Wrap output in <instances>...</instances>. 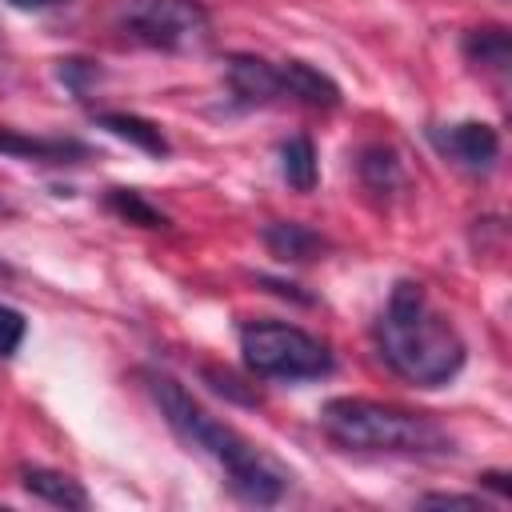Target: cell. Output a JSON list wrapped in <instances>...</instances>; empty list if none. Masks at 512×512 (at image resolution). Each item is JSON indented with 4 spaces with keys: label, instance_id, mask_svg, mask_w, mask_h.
I'll use <instances>...</instances> for the list:
<instances>
[{
    "label": "cell",
    "instance_id": "obj_9",
    "mask_svg": "<svg viewBox=\"0 0 512 512\" xmlns=\"http://www.w3.org/2000/svg\"><path fill=\"white\" fill-rule=\"evenodd\" d=\"M0 152L16 160H36V164H76L88 156L80 140H60V136H24L8 124H0Z\"/></svg>",
    "mask_w": 512,
    "mask_h": 512
},
{
    "label": "cell",
    "instance_id": "obj_21",
    "mask_svg": "<svg viewBox=\"0 0 512 512\" xmlns=\"http://www.w3.org/2000/svg\"><path fill=\"white\" fill-rule=\"evenodd\" d=\"M12 8H48V4H56V0H8Z\"/></svg>",
    "mask_w": 512,
    "mask_h": 512
},
{
    "label": "cell",
    "instance_id": "obj_13",
    "mask_svg": "<svg viewBox=\"0 0 512 512\" xmlns=\"http://www.w3.org/2000/svg\"><path fill=\"white\" fill-rule=\"evenodd\" d=\"M356 172H360V184L372 192V196H388L404 184V168H400V156L384 144H368L356 160Z\"/></svg>",
    "mask_w": 512,
    "mask_h": 512
},
{
    "label": "cell",
    "instance_id": "obj_20",
    "mask_svg": "<svg viewBox=\"0 0 512 512\" xmlns=\"http://www.w3.org/2000/svg\"><path fill=\"white\" fill-rule=\"evenodd\" d=\"M480 480H484V484H488V488H496V492H500V496H508V484H504V480H508V476H504V472H484V476H480Z\"/></svg>",
    "mask_w": 512,
    "mask_h": 512
},
{
    "label": "cell",
    "instance_id": "obj_8",
    "mask_svg": "<svg viewBox=\"0 0 512 512\" xmlns=\"http://www.w3.org/2000/svg\"><path fill=\"white\" fill-rule=\"evenodd\" d=\"M20 484H24L28 496H36V500H44V504H52V508H64V512H84V508L92 504L88 488H84L76 476L56 472V468H40V464L20 468Z\"/></svg>",
    "mask_w": 512,
    "mask_h": 512
},
{
    "label": "cell",
    "instance_id": "obj_10",
    "mask_svg": "<svg viewBox=\"0 0 512 512\" xmlns=\"http://www.w3.org/2000/svg\"><path fill=\"white\" fill-rule=\"evenodd\" d=\"M280 84H284V96H292L308 108H336L340 104V84L332 76H324L320 68L304 64V60H284L280 64Z\"/></svg>",
    "mask_w": 512,
    "mask_h": 512
},
{
    "label": "cell",
    "instance_id": "obj_18",
    "mask_svg": "<svg viewBox=\"0 0 512 512\" xmlns=\"http://www.w3.org/2000/svg\"><path fill=\"white\" fill-rule=\"evenodd\" d=\"M24 332H28L24 312H16V308L0 304V356H4V360H8V356H16V348L24 344Z\"/></svg>",
    "mask_w": 512,
    "mask_h": 512
},
{
    "label": "cell",
    "instance_id": "obj_19",
    "mask_svg": "<svg viewBox=\"0 0 512 512\" xmlns=\"http://www.w3.org/2000/svg\"><path fill=\"white\" fill-rule=\"evenodd\" d=\"M420 504L428 508H480V496H460V492H424Z\"/></svg>",
    "mask_w": 512,
    "mask_h": 512
},
{
    "label": "cell",
    "instance_id": "obj_3",
    "mask_svg": "<svg viewBox=\"0 0 512 512\" xmlns=\"http://www.w3.org/2000/svg\"><path fill=\"white\" fill-rule=\"evenodd\" d=\"M320 428L348 452H400V456H444L452 452V436L408 408L364 400V396H336L320 408Z\"/></svg>",
    "mask_w": 512,
    "mask_h": 512
},
{
    "label": "cell",
    "instance_id": "obj_7",
    "mask_svg": "<svg viewBox=\"0 0 512 512\" xmlns=\"http://www.w3.org/2000/svg\"><path fill=\"white\" fill-rule=\"evenodd\" d=\"M224 80L228 92L240 108H256V104H272L284 100V84H280V64H268L260 56L236 52L224 60Z\"/></svg>",
    "mask_w": 512,
    "mask_h": 512
},
{
    "label": "cell",
    "instance_id": "obj_6",
    "mask_svg": "<svg viewBox=\"0 0 512 512\" xmlns=\"http://www.w3.org/2000/svg\"><path fill=\"white\" fill-rule=\"evenodd\" d=\"M428 140L440 148V156H448L464 172H488L500 156V132L484 120H460L448 128H432Z\"/></svg>",
    "mask_w": 512,
    "mask_h": 512
},
{
    "label": "cell",
    "instance_id": "obj_12",
    "mask_svg": "<svg viewBox=\"0 0 512 512\" xmlns=\"http://www.w3.org/2000/svg\"><path fill=\"white\" fill-rule=\"evenodd\" d=\"M96 124L108 128L112 136L136 144V148L148 152V156H168V152H172L168 136H164L152 120H144V116H136V112H96Z\"/></svg>",
    "mask_w": 512,
    "mask_h": 512
},
{
    "label": "cell",
    "instance_id": "obj_1",
    "mask_svg": "<svg viewBox=\"0 0 512 512\" xmlns=\"http://www.w3.org/2000/svg\"><path fill=\"white\" fill-rule=\"evenodd\" d=\"M144 380H148V396L156 400V408H160V416L168 420V428H172L184 444L208 452V456L224 468L228 488H232L244 504L268 508V504H276V500L284 496L292 472H288L276 456H268L260 444H252L248 436H240L232 424L208 416V412L188 396V388H184L180 380H172L168 372H144Z\"/></svg>",
    "mask_w": 512,
    "mask_h": 512
},
{
    "label": "cell",
    "instance_id": "obj_2",
    "mask_svg": "<svg viewBox=\"0 0 512 512\" xmlns=\"http://www.w3.org/2000/svg\"><path fill=\"white\" fill-rule=\"evenodd\" d=\"M376 348L380 360L416 388H440L464 368V340L460 332L428 304L424 284L396 280L388 304L376 320Z\"/></svg>",
    "mask_w": 512,
    "mask_h": 512
},
{
    "label": "cell",
    "instance_id": "obj_14",
    "mask_svg": "<svg viewBox=\"0 0 512 512\" xmlns=\"http://www.w3.org/2000/svg\"><path fill=\"white\" fill-rule=\"evenodd\" d=\"M280 176L296 192H312L316 188L320 168H316V144H312V136L300 132V136H288L280 144Z\"/></svg>",
    "mask_w": 512,
    "mask_h": 512
},
{
    "label": "cell",
    "instance_id": "obj_17",
    "mask_svg": "<svg viewBox=\"0 0 512 512\" xmlns=\"http://www.w3.org/2000/svg\"><path fill=\"white\" fill-rule=\"evenodd\" d=\"M56 80H60L72 96H88V88L100 80V64H96V60H60Z\"/></svg>",
    "mask_w": 512,
    "mask_h": 512
},
{
    "label": "cell",
    "instance_id": "obj_15",
    "mask_svg": "<svg viewBox=\"0 0 512 512\" xmlns=\"http://www.w3.org/2000/svg\"><path fill=\"white\" fill-rule=\"evenodd\" d=\"M464 56L476 68L508 72V64H512V40H508L504 28H472L464 36Z\"/></svg>",
    "mask_w": 512,
    "mask_h": 512
},
{
    "label": "cell",
    "instance_id": "obj_11",
    "mask_svg": "<svg viewBox=\"0 0 512 512\" xmlns=\"http://www.w3.org/2000/svg\"><path fill=\"white\" fill-rule=\"evenodd\" d=\"M264 248L284 264H304V260H316L328 248V240L300 220H276L264 228Z\"/></svg>",
    "mask_w": 512,
    "mask_h": 512
},
{
    "label": "cell",
    "instance_id": "obj_23",
    "mask_svg": "<svg viewBox=\"0 0 512 512\" xmlns=\"http://www.w3.org/2000/svg\"><path fill=\"white\" fill-rule=\"evenodd\" d=\"M8 272H12V268H8V264H4V260H0V276H8Z\"/></svg>",
    "mask_w": 512,
    "mask_h": 512
},
{
    "label": "cell",
    "instance_id": "obj_22",
    "mask_svg": "<svg viewBox=\"0 0 512 512\" xmlns=\"http://www.w3.org/2000/svg\"><path fill=\"white\" fill-rule=\"evenodd\" d=\"M12 212H16V208H12V204H8L4 196H0V216H12Z\"/></svg>",
    "mask_w": 512,
    "mask_h": 512
},
{
    "label": "cell",
    "instance_id": "obj_5",
    "mask_svg": "<svg viewBox=\"0 0 512 512\" xmlns=\"http://www.w3.org/2000/svg\"><path fill=\"white\" fill-rule=\"evenodd\" d=\"M120 28L148 48L184 52L208 40L212 16L200 0H128L120 8Z\"/></svg>",
    "mask_w": 512,
    "mask_h": 512
},
{
    "label": "cell",
    "instance_id": "obj_16",
    "mask_svg": "<svg viewBox=\"0 0 512 512\" xmlns=\"http://www.w3.org/2000/svg\"><path fill=\"white\" fill-rule=\"evenodd\" d=\"M108 208L120 216V220H128V224H140V228H168V216L160 212V208H152L140 192H132V188H108Z\"/></svg>",
    "mask_w": 512,
    "mask_h": 512
},
{
    "label": "cell",
    "instance_id": "obj_4",
    "mask_svg": "<svg viewBox=\"0 0 512 512\" xmlns=\"http://www.w3.org/2000/svg\"><path fill=\"white\" fill-rule=\"evenodd\" d=\"M240 356L264 380H316L332 372V348L284 320H252L240 328Z\"/></svg>",
    "mask_w": 512,
    "mask_h": 512
}]
</instances>
